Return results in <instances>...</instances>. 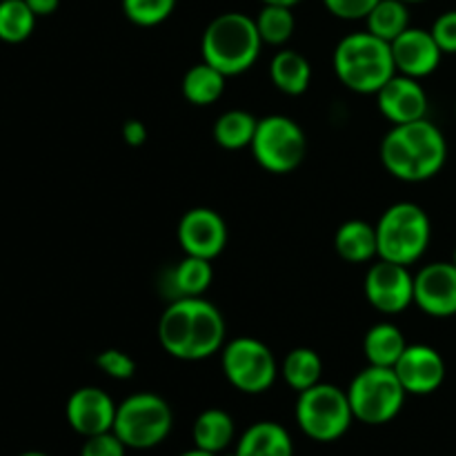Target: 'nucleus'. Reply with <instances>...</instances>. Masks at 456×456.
<instances>
[{"label": "nucleus", "mask_w": 456, "mask_h": 456, "mask_svg": "<svg viewBox=\"0 0 456 456\" xmlns=\"http://www.w3.org/2000/svg\"><path fill=\"white\" fill-rule=\"evenodd\" d=\"M225 319L203 297L174 298L159 321V341L178 361H203L225 347Z\"/></svg>", "instance_id": "obj_1"}, {"label": "nucleus", "mask_w": 456, "mask_h": 456, "mask_svg": "<svg viewBox=\"0 0 456 456\" xmlns=\"http://www.w3.org/2000/svg\"><path fill=\"white\" fill-rule=\"evenodd\" d=\"M381 163L395 178L423 183L435 178L448 160V141L432 120L421 118L408 125H392L383 136Z\"/></svg>", "instance_id": "obj_2"}, {"label": "nucleus", "mask_w": 456, "mask_h": 456, "mask_svg": "<svg viewBox=\"0 0 456 456\" xmlns=\"http://www.w3.org/2000/svg\"><path fill=\"white\" fill-rule=\"evenodd\" d=\"M263 40L258 36L256 20L248 13H218L205 27L200 38L203 61L216 67L225 76H239L252 69L261 56Z\"/></svg>", "instance_id": "obj_3"}, {"label": "nucleus", "mask_w": 456, "mask_h": 456, "mask_svg": "<svg viewBox=\"0 0 456 456\" xmlns=\"http://www.w3.org/2000/svg\"><path fill=\"white\" fill-rule=\"evenodd\" d=\"M332 62L337 78L356 94H377L396 74L390 43L368 29L338 40Z\"/></svg>", "instance_id": "obj_4"}, {"label": "nucleus", "mask_w": 456, "mask_h": 456, "mask_svg": "<svg viewBox=\"0 0 456 456\" xmlns=\"http://www.w3.org/2000/svg\"><path fill=\"white\" fill-rule=\"evenodd\" d=\"M379 258L399 265H412L423 254L432 239V223L426 209L410 200L390 205L381 214L377 225Z\"/></svg>", "instance_id": "obj_5"}, {"label": "nucleus", "mask_w": 456, "mask_h": 456, "mask_svg": "<svg viewBox=\"0 0 456 456\" xmlns=\"http://www.w3.org/2000/svg\"><path fill=\"white\" fill-rule=\"evenodd\" d=\"M294 417L303 435L319 444L338 441L356 421L347 390L323 381L316 383L310 390L298 392Z\"/></svg>", "instance_id": "obj_6"}, {"label": "nucleus", "mask_w": 456, "mask_h": 456, "mask_svg": "<svg viewBox=\"0 0 456 456\" xmlns=\"http://www.w3.org/2000/svg\"><path fill=\"white\" fill-rule=\"evenodd\" d=\"M405 387L401 386L395 368L368 365L352 379L347 387L352 412L365 426H386L395 421L405 405Z\"/></svg>", "instance_id": "obj_7"}, {"label": "nucleus", "mask_w": 456, "mask_h": 456, "mask_svg": "<svg viewBox=\"0 0 456 456\" xmlns=\"http://www.w3.org/2000/svg\"><path fill=\"white\" fill-rule=\"evenodd\" d=\"M174 426V412L163 396L138 392L116 410L114 432L129 450H151L163 444Z\"/></svg>", "instance_id": "obj_8"}, {"label": "nucleus", "mask_w": 456, "mask_h": 456, "mask_svg": "<svg viewBox=\"0 0 456 456\" xmlns=\"http://www.w3.org/2000/svg\"><path fill=\"white\" fill-rule=\"evenodd\" d=\"M249 150L265 172L289 174L305 159L307 138L297 120L283 114H272L258 118Z\"/></svg>", "instance_id": "obj_9"}, {"label": "nucleus", "mask_w": 456, "mask_h": 456, "mask_svg": "<svg viewBox=\"0 0 456 456\" xmlns=\"http://www.w3.org/2000/svg\"><path fill=\"white\" fill-rule=\"evenodd\" d=\"M223 374L243 395H263L274 386L279 365L263 341L254 337H239L225 343L221 350Z\"/></svg>", "instance_id": "obj_10"}, {"label": "nucleus", "mask_w": 456, "mask_h": 456, "mask_svg": "<svg viewBox=\"0 0 456 456\" xmlns=\"http://www.w3.org/2000/svg\"><path fill=\"white\" fill-rule=\"evenodd\" d=\"M363 292L370 305L381 314H401L414 303V276L408 265L379 258L365 274Z\"/></svg>", "instance_id": "obj_11"}, {"label": "nucleus", "mask_w": 456, "mask_h": 456, "mask_svg": "<svg viewBox=\"0 0 456 456\" xmlns=\"http://www.w3.org/2000/svg\"><path fill=\"white\" fill-rule=\"evenodd\" d=\"M176 236L183 252L214 261L227 245V225L216 209L194 208L181 216Z\"/></svg>", "instance_id": "obj_12"}, {"label": "nucleus", "mask_w": 456, "mask_h": 456, "mask_svg": "<svg viewBox=\"0 0 456 456\" xmlns=\"http://www.w3.org/2000/svg\"><path fill=\"white\" fill-rule=\"evenodd\" d=\"M414 305L435 319L456 316V265L436 261L414 274Z\"/></svg>", "instance_id": "obj_13"}, {"label": "nucleus", "mask_w": 456, "mask_h": 456, "mask_svg": "<svg viewBox=\"0 0 456 456\" xmlns=\"http://www.w3.org/2000/svg\"><path fill=\"white\" fill-rule=\"evenodd\" d=\"M116 410L118 405L105 390L96 386H85L71 392L65 405V417L71 430L87 439V436L114 430Z\"/></svg>", "instance_id": "obj_14"}, {"label": "nucleus", "mask_w": 456, "mask_h": 456, "mask_svg": "<svg viewBox=\"0 0 456 456\" xmlns=\"http://www.w3.org/2000/svg\"><path fill=\"white\" fill-rule=\"evenodd\" d=\"M395 372L408 395L426 396L444 386L448 370H445L444 356L435 347L423 346V343H414V346L408 343L401 359L396 361Z\"/></svg>", "instance_id": "obj_15"}, {"label": "nucleus", "mask_w": 456, "mask_h": 456, "mask_svg": "<svg viewBox=\"0 0 456 456\" xmlns=\"http://www.w3.org/2000/svg\"><path fill=\"white\" fill-rule=\"evenodd\" d=\"M390 47L396 74L417 80L435 74L436 67L441 65V58H444V52L436 45L432 31L421 29V27H408L399 38L392 40Z\"/></svg>", "instance_id": "obj_16"}, {"label": "nucleus", "mask_w": 456, "mask_h": 456, "mask_svg": "<svg viewBox=\"0 0 456 456\" xmlns=\"http://www.w3.org/2000/svg\"><path fill=\"white\" fill-rule=\"evenodd\" d=\"M377 105L392 125H408L428 116V94L417 78L395 74L377 92Z\"/></svg>", "instance_id": "obj_17"}, {"label": "nucleus", "mask_w": 456, "mask_h": 456, "mask_svg": "<svg viewBox=\"0 0 456 456\" xmlns=\"http://www.w3.org/2000/svg\"><path fill=\"white\" fill-rule=\"evenodd\" d=\"M234 456H294L289 432L276 421H258L240 435Z\"/></svg>", "instance_id": "obj_18"}, {"label": "nucleus", "mask_w": 456, "mask_h": 456, "mask_svg": "<svg viewBox=\"0 0 456 456\" xmlns=\"http://www.w3.org/2000/svg\"><path fill=\"white\" fill-rule=\"evenodd\" d=\"M334 249L346 263L372 261L374 256H379L377 227L361 218L346 221L334 234Z\"/></svg>", "instance_id": "obj_19"}, {"label": "nucleus", "mask_w": 456, "mask_h": 456, "mask_svg": "<svg viewBox=\"0 0 456 456\" xmlns=\"http://www.w3.org/2000/svg\"><path fill=\"white\" fill-rule=\"evenodd\" d=\"M234 419L221 408H209L200 412L191 428V439H194L196 448L212 454L225 452L234 441Z\"/></svg>", "instance_id": "obj_20"}, {"label": "nucleus", "mask_w": 456, "mask_h": 456, "mask_svg": "<svg viewBox=\"0 0 456 456\" xmlns=\"http://www.w3.org/2000/svg\"><path fill=\"white\" fill-rule=\"evenodd\" d=\"M270 78L279 92L288 96H301L312 83V65L303 53L294 49H281L270 62Z\"/></svg>", "instance_id": "obj_21"}, {"label": "nucleus", "mask_w": 456, "mask_h": 456, "mask_svg": "<svg viewBox=\"0 0 456 456\" xmlns=\"http://www.w3.org/2000/svg\"><path fill=\"white\" fill-rule=\"evenodd\" d=\"M405 347H408V341L395 323H377L365 332L363 354L368 365L395 368Z\"/></svg>", "instance_id": "obj_22"}, {"label": "nucleus", "mask_w": 456, "mask_h": 456, "mask_svg": "<svg viewBox=\"0 0 456 456\" xmlns=\"http://www.w3.org/2000/svg\"><path fill=\"white\" fill-rule=\"evenodd\" d=\"M225 80L227 76L223 71H218L209 62L200 61L196 65H191L185 71V76H183V96L191 105L208 107L223 96V92H225Z\"/></svg>", "instance_id": "obj_23"}, {"label": "nucleus", "mask_w": 456, "mask_h": 456, "mask_svg": "<svg viewBox=\"0 0 456 456\" xmlns=\"http://www.w3.org/2000/svg\"><path fill=\"white\" fill-rule=\"evenodd\" d=\"M214 281L212 261L185 254L181 263H176L169 272V285H172L174 298H194L203 297ZM172 298V301H174Z\"/></svg>", "instance_id": "obj_24"}, {"label": "nucleus", "mask_w": 456, "mask_h": 456, "mask_svg": "<svg viewBox=\"0 0 456 456\" xmlns=\"http://www.w3.org/2000/svg\"><path fill=\"white\" fill-rule=\"evenodd\" d=\"M281 372H283L285 383L294 392H305L314 387L316 383H321L323 361H321L319 352L312 350V347H294L285 356Z\"/></svg>", "instance_id": "obj_25"}, {"label": "nucleus", "mask_w": 456, "mask_h": 456, "mask_svg": "<svg viewBox=\"0 0 456 456\" xmlns=\"http://www.w3.org/2000/svg\"><path fill=\"white\" fill-rule=\"evenodd\" d=\"M258 118H254L249 111L245 110H230L223 111L214 123V141L223 147V150H245L252 145L254 134H256Z\"/></svg>", "instance_id": "obj_26"}, {"label": "nucleus", "mask_w": 456, "mask_h": 456, "mask_svg": "<svg viewBox=\"0 0 456 456\" xmlns=\"http://www.w3.org/2000/svg\"><path fill=\"white\" fill-rule=\"evenodd\" d=\"M370 34L392 43L410 27V4L403 0H379L377 7L365 18Z\"/></svg>", "instance_id": "obj_27"}, {"label": "nucleus", "mask_w": 456, "mask_h": 456, "mask_svg": "<svg viewBox=\"0 0 456 456\" xmlns=\"http://www.w3.org/2000/svg\"><path fill=\"white\" fill-rule=\"evenodd\" d=\"M254 20H256V29L263 45H272V47H283L297 29V18H294L292 7H281V4H263Z\"/></svg>", "instance_id": "obj_28"}, {"label": "nucleus", "mask_w": 456, "mask_h": 456, "mask_svg": "<svg viewBox=\"0 0 456 456\" xmlns=\"http://www.w3.org/2000/svg\"><path fill=\"white\" fill-rule=\"evenodd\" d=\"M36 13L25 0H0V40L18 45L36 29Z\"/></svg>", "instance_id": "obj_29"}, {"label": "nucleus", "mask_w": 456, "mask_h": 456, "mask_svg": "<svg viewBox=\"0 0 456 456\" xmlns=\"http://www.w3.org/2000/svg\"><path fill=\"white\" fill-rule=\"evenodd\" d=\"M120 3L129 22L138 27H156L172 16L178 0H120Z\"/></svg>", "instance_id": "obj_30"}, {"label": "nucleus", "mask_w": 456, "mask_h": 456, "mask_svg": "<svg viewBox=\"0 0 456 456\" xmlns=\"http://www.w3.org/2000/svg\"><path fill=\"white\" fill-rule=\"evenodd\" d=\"M96 365L102 374L116 379V381H127V379H132L136 374V361L127 352L118 350V347L102 350L96 356Z\"/></svg>", "instance_id": "obj_31"}, {"label": "nucleus", "mask_w": 456, "mask_h": 456, "mask_svg": "<svg viewBox=\"0 0 456 456\" xmlns=\"http://www.w3.org/2000/svg\"><path fill=\"white\" fill-rule=\"evenodd\" d=\"M127 445L118 439L114 430L102 432V435L87 436L80 448V456H125L127 454Z\"/></svg>", "instance_id": "obj_32"}, {"label": "nucleus", "mask_w": 456, "mask_h": 456, "mask_svg": "<svg viewBox=\"0 0 456 456\" xmlns=\"http://www.w3.org/2000/svg\"><path fill=\"white\" fill-rule=\"evenodd\" d=\"M325 9L341 20H365L379 0H323Z\"/></svg>", "instance_id": "obj_33"}, {"label": "nucleus", "mask_w": 456, "mask_h": 456, "mask_svg": "<svg viewBox=\"0 0 456 456\" xmlns=\"http://www.w3.org/2000/svg\"><path fill=\"white\" fill-rule=\"evenodd\" d=\"M432 36L444 53H456V9L441 13L432 25Z\"/></svg>", "instance_id": "obj_34"}, {"label": "nucleus", "mask_w": 456, "mask_h": 456, "mask_svg": "<svg viewBox=\"0 0 456 456\" xmlns=\"http://www.w3.org/2000/svg\"><path fill=\"white\" fill-rule=\"evenodd\" d=\"M123 141L127 142L129 147H141L145 145L147 141V127L142 120L129 118L127 123L123 125Z\"/></svg>", "instance_id": "obj_35"}, {"label": "nucleus", "mask_w": 456, "mask_h": 456, "mask_svg": "<svg viewBox=\"0 0 456 456\" xmlns=\"http://www.w3.org/2000/svg\"><path fill=\"white\" fill-rule=\"evenodd\" d=\"M25 3L29 4V9L36 13V16L43 18V16H52V13L58 9V4H61V0H25Z\"/></svg>", "instance_id": "obj_36"}, {"label": "nucleus", "mask_w": 456, "mask_h": 456, "mask_svg": "<svg viewBox=\"0 0 456 456\" xmlns=\"http://www.w3.org/2000/svg\"><path fill=\"white\" fill-rule=\"evenodd\" d=\"M263 4H281V7H297L298 3H301V0H261Z\"/></svg>", "instance_id": "obj_37"}, {"label": "nucleus", "mask_w": 456, "mask_h": 456, "mask_svg": "<svg viewBox=\"0 0 456 456\" xmlns=\"http://www.w3.org/2000/svg\"><path fill=\"white\" fill-rule=\"evenodd\" d=\"M178 456H218V454L205 452V450H199V448H194V450H187V452H183V454H178Z\"/></svg>", "instance_id": "obj_38"}, {"label": "nucleus", "mask_w": 456, "mask_h": 456, "mask_svg": "<svg viewBox=\"0 0 456 456\" xmlns=\"http://www.w3.org/2000/svg\"><path fill=\"white\" fill-rule=\"evenodd\" d=\"M18 456H49V454L38 452V450H29V452H22V454H18Z\"/></svg>", "instance_id": "obj_39"}, {"label": "nucleus", "mask_w": 456, "mask_h": 456, "mask_svg": "<svg viewBox=\"0 0 456 456\" xmlns=\"http://www.w3.org/2000/svg\"><path fill=\"white\" fill-rule=\"evenodd\" d=\"M403 3H408V4H417V3H426V0H403Z\"/></svg>", "instance_id": "obj_40"}, {"label": "nucleus", "mask_w": 456, "mask_h": 456, "mask_svg": "<svg viewBox=\"0 0 456 456\" xmlns=\"http://www.w3.org/2000/svg\"><path fill=\"white\" fill-rule=\"evenodd\" d=\"M452 263L456 265V248H454V254H452Z\"/></svg>", "instance_id": "obj_41"}, {"label": "nucleus", "mask_w": 456, "mask_h": 456, "mask_svg": "<svg viewBox=\"0 0 456 456\" xmlns=\"http://www.w3.org/2000/svg\"><path fill=\"white\" fill-rule=\"evenodd\" d=\"M454 114H456V107H454Z\"/></svg>", "instance_id": "obj_42"}]
</instances>
